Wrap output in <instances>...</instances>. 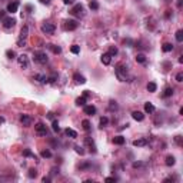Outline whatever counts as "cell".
<instances>
[{"label": "cell", "instance_id": "obj_1", "mask_svg": "<svg viewBox=\"0 0 183 183\" xmlns=\"http://www.w3.org/2000/svg\"><path fill=\"white\" fill-rule=\"evenodd\" d=\"M115 72H116V76H117V79H119L120 82H133V76L129 73V69H127L126 64L119 63V64L116 66Z\"/></svg>", "mask_w": 183, "mask_h": 183}, {"label": "cell", "instance_id": "obj_2", "mask_svg": "<svg viewBox=\"0 0 183 183\" xmlns=\"http://www.w3.org/2000/svg\"><path fill=\"white\" fill-rule=\"evenodd\" d=\"M27 37H29V27L27 26H23L22 30H20V36L17 39V46L19 47H23L27 42Z\"/></svg>", "mask_w": 183, "mask_h": 183}, {"label": "cell", "instance_id": "obj_3", "mask_svg": "<svg viewBox=\"0 0 183 183\" xmlns=\"http://www.w3.org/2000/svg\"><path fill=\"white\" fill-rule=\"evenodd\" d=\"M33 59H34V62H36V63H39V64H46V63H47V60H49L47 54H46L44 52H40V50L33 53Z\"/></svg>", "mask_w": 183, "mask_h": 183}, {"label": "cell", "instance_id": "obj_4", "mask_svg": "<svg viewBox=\"0 0 183 183\" xmlns=\"http://www.w3.org/2000/svg\"><path fill=\"white\" fill-rule=\"evenodd\" d=\"M70 15L72 16H74V17H83L84 16V13H83V6L82 5H74L73 7H72V10H70Z\"/></svg>", "mask_w": 183, "mask_h": 183}, {"label": "cell", "instance_id": "obj_5", "mask_svg": "<svg viewBox=\"0 0 183 183\" xmlns=\"http://www.w3.org/2000/svg\"><path fill=\"white\" fill-rule=\"evenodd\" d=\"M54 30H56V26L53 23H50V22H44L42 25V32L46 33V34H53Z\"/></svg>", "mask_w": 183, "mask_h": 183}, {"label": "cell", "instance_id": "obj_6", "mask_svg": "<svg viewBox=\"0 0 183 183\" xmlns=\"http://www.w3.org/2000/svg\"><path fill=\"white\" fill-rule=\"evenodd\" d=\"M77 26H79V23L76 22V20H64V23H63V29L67 32H72V30H76L77 29Z\"/></svg>", "mask_w": 183, "mask_h": 183}, {"label": "cell", "instance_id": "obj_7", "mask_svg": "<svg viewBox=\"0 0 183 183\" xmlns=\"http://www.w3.org/2000/svg\"><path fill=\"white\" fill-rule=\"evenodd\" d=\"M34 130H36V133H37L39 136H46V135H47V127H46V125H43V123H37V125L34 126Z\"/></svg>", "mask_w": 183, "mask_h": 183}, {"label": "cell", "instance_id": "obj_8", "mask_svg": "<svg viewBox=\"0 0 183 183\" xmlns=\"http://www.w3.org/2000/svg\"><path fill=\"white\" fill-rule=\"evenodd\" d=\"M15 25H16V19H13V17H5L3 19V27L5 29H12V27H15Z\"/></svg>", "mask_w": 183, "mask_h": 183}, {"label": "cell", "instance_id": "obj_9", "mask_svg": "<svg viewBox=\"0 0 183 183\" xmlns=\"http://www.w3.org/2000/svg\"><path fill=\"white\" fill-rule=\"evenodd\" d=\"M19 6H20V2H19V0H15V2H12V3L7 5V12L9 13H16L17 9H19Z\"/></svg>", "mask_w": 183, "mask_h": 183}, {"label": "cell", "instance_id": "obj_10", "mask_svg": "<svg viewBox=\"0 0 183 183\" xmlns=\"http://www.w3.org/2000/svg\"><path fill=\"white\" fill-rule=\"evenodd\" d=\"M17 60H19V64H20L23 69H27V67H29V57H27L26 54H20V56L17 57Z\"/></svg>", "mask_w": 183, "mask_h": 183}, {"label": "cell", "instance_id": "obj_11", "mask_svg": "<svg viewBox=\"0 0 183 183\" xmlns=\"http://www.w3.org/2000/svg\"><path fill=\"white\" fill-rule=\"evenodd\" d=\"M20 122H22L23 126H30L32 122H33V119H32L29 115H22V116H20Z\"/></svg>", "mask_w": 183, "mask_h": 183}, {"label": "cell", "instance_id": "obj_12", "mask_svg": "<svg viewBox=\"0 0 183 183\" xmlns=\"http://www.w3.org/2000/svg\"><path fill=\"white\" fill-rule=\"evenodd\" d=\"M84 115H87V116H93L95 113H96V107L95 106H91V105H89V106H84Z\"/></svg>", "mask_w": 183, "mask_h": 183}, {"label": "cell", "instance_id": "obj_13", "mask_svg": "<svg viewBox=\"0 0 183 183\" xmlns=\"http://www.w3.org/2000/svg\"><path fill=\"white\" fill-rule=\"evenodd\" d=\"M132 117L136 120V122H142L143 119H145V115L142 113V112H139V110H136V112H133L132 113Z\"/></svg>", "mask_w": 183, "mask_h": 183}, {"label": "cell", "instance_id": "obj_14", "mask_svg": "<svg viewBox=\"0 0 183 183\" xmlns=\"http://www.w3.org/2000/svg\"><path fill=\"white\" fill-rule=\"evenodd\" d=\"M73 79H74V82H76V83H80V84L86 83V79H84V76H82L80 73H74V74H73Z\"/></svg>", "mask_w": 183, "mask_h": 183}, {"label": "cell", "instance_id": "obj_15", "mask_svg": "<svg viewBox=\"0 0 183 183\" xmlns=\"http://www.w3.org/2000/svg\"><path fill=\"white\" fill-rule=\"evenodd\" d=\"M84 142H86V145L90 146V152H91V153H96V146H95V142H93V140H91L90 137H86Z\"/></svg>", "mask_w": 183, "mask_h": 183}, {"label": "cell", "instance_id": "obj_16", "mask_svg": "<svg viewBox=\"0 0 183 183\" xmlns=\"http://www.w3.org/2000/svg\"><path fill=\"white\" fill-rule=\"evenodd\" d=\"M110 62H112V56L109 54V53H105V54H102V63L103 64H110Z\"/></svg>", "mask_w": 183, "mask_h": 183}, {"label": "cell", "instance_id": "obj_17", "mask_svg": "<svg viewBox=\"0 0 183 183\" xmlns=\"http://www.w3.org/2000/svg\"><path fill=\"white\" fill-rule=\"evenodd\" d=\"M147 145V139H137L133 142V146L136 147H142V146H146Z\"/></svg>", "mask_w": 183, "mask_h": 183}, {"label": "cell", "instance_id": "obj_18", "mask_svg": "<svg viewBox=\"0 0 183 183\" xmlns=\"http://www.w3.org/2000/svg\"><path fill=\"white\" fill-rule=\"evenodd\" d=\"M113 143L117 145V146H122V145H125V137L123 136H116V137H113Z\"/></svg>", "mask_w": 183, "mask_h": 183}, {"label": "cell", "instance_id": "obj_19", "mask_svg": "<svg viewBox=\"0 0 183 183\" xmlns=\"http://www.w3.org/2000/svg\"><path fill=\"white\" fill-rule=\"evenodd\" d=\"M34 80H37L40 83H47V76H44V74H34Z\"/></svg>", "mask_w": 183, "mask_h": 183}, {"label": "cell", "instance_id": "obj_20", "mask_svg": "<svg viewBox=\"0 0 183 183\" xmlns=\"http://www.w3.org/2000/svg\"><path fill=\"white\" fill-rule=\"evenodd\" d=\"M136 62H137V63H142V64H145V63H146V56H145L143 53H139V54H136Z\"/></svg>", "mask_w": 183, "mask_h": 183}, {"label": "cell", "instance_id": "obj_21", "mask_svg": "<svg viewBox=\"0 0 183 183\" xmlns=\"http://www.w3.org/2000/svg\"><path fill=\"white\" fill-rule=\"evenodd\" d=\"M66 135L69 136V137H72V139H76L77 137V132L76 130H73V129H66Z\"/></svg>", "mask_w": 183, "mask_h": 183}, {"label": "cell", "instance_id": "obj_22", "mask_svg": "<svg viewBox=\"0 0 183 183\" xmlns=\"http://www.w3.org/2000/svg\"><path fill=\"white\" fill-rule=\"evenodd\" d=\"M145 112H146V113H153V112H154V106L147 102V103L145 105Z\"/></svg>", "mask_w": 183, "mask_h": 183}, {"label": "cell", "instance_id": "obj_23", "mask_svg": "<svg viewBox=\"0 0 183 183\" xmlns=\"http://www.w3.org/2000/svg\"><path fill=\"white\" fill-rule=\"evenodd\" d=\"M172 95H173V89H172V87H166L162 96H163V97H170Z\"/></svg>", "mask_w": 183, "mask_h": 183}, {"label": "cell", "instance_id": "obj_24", "mask_svg": "<svg viewBox=\"0 0 183 183\" xmlns=\"http://www.w3.org/2000/svg\"><path fill=\"white\" fill-rule=\"evenodd\" d=\"M86 100H87V97H86V96H82V97L76 99V105H77V106H84V105H86Z\"/></svg>", "mask_w": 183, "mask_h": 183}, {"label": "cell", "instance_id": "obj_25", "mask_svg": "<svg viewBox=\"0 0 183 183\" xmlns=\"http://www.w3.org/2000/svg\"><path fill=\"white\" fill-rule=\"evenodd\" d=\"M89 7H90V10H97L99 9V3L96 2V0H91V2L89 3Z\"/></svg>", "mask_w": 183, "mask_h": 183}, {"label": "cell", "instance_id": "obj_26", "mask_svg": "<svg viewBox=\"0 0 183 183\" xmlns=\"http://www.w3.org/2000/svg\"><path fill=\"white\" fill-rule=\"evenodd\" d=\"M49 49H50L54 54H59V53L62 52V49H60L59 46H54V44H49Z\"/></svg>", "mask_w": 183, "mask_h": 183}, {"label": "cell", "instance_id": "obj_27", "mask_svg": "<svg viewBox=\"0 0 183 183\" xmlns=\"http://www.w3.org/2000/svg\"><path fill=\"white\" fill-rule=\"evenodd\" d=\"M162 49H163V52H166V53H167V52H172V50H173V44H172V43H164Z\"/></svg>", "mask_w": 183, "mask_h": 183}, {"label": "cell", "instance_id": "obj_28", "mask_svg": "<svg viewBox=\"0 0 183 183\" xmlns=\"http://www.w3.org/2000/svg\"><path fill=\"white\" fill-rule=\"evenodd\" d=\"M174 163H176V159H174L173 156H167V157H166V164H167V166H173Z\"/></svg>", "mask_w": 183, "mask_h": 183}, {"label": "cell", "instance_id": "obj_29", "mask_svg": "<svg viewBox=\"0 0 183 183\" xmlns=\"http://www.w3.org/2000/svg\"><path fill=\"white\" fill-rule=\"evenodd\" d=\"M156 89H157V86H156V83H153V82H150V83L147 84V90H149V91H152V93H153V91H156Z\"/></svg>", "mask_w": 183, "mask_h": 183}, {"label": "cell", "instance_id": "obj_30", "mask_svg": "<svg viewBox=\"0 0 183 183\" xmlns=\"http://www.w3.org/2000/svg\"><path fill=\"white\" fill-rule=\"evenodd\" d=\"M176 40L180 43V42H183V30H177L176 32Z\"/></svg>", "mask_w": 183, "mask_h": 183}, {"label": "cell", "instance_id": "obj_31", "mask_svg": "<svg viewBox=\"0 0 183 183\" xmlns=\"http://www.w3.org/2000/svg\"><path fill=\"white\" fill-rule=\"evenodd\" d=\"M70 52H72L73 54H79V53H80V47H79L77 44H73V46L70 47Z\"/></svg>", "mask_w": 183, "mask_h": 183}, {"label": "cell", "instance_id": "obj_32", "mask_svg": "<svg viewBox=\"0 0 183 183\" xmlns=\"http://www.w3.org/2000/svg\"><path fill=\"white\" fill-rule=\"evenodd\" d=\"M40 154H42V157H44V159L52 157V152H50V150H47V149H46V150H42V153H40Z\"/></svg>", "mask_w": 183, "mask_h": 183}, {"label": "cell", "instance_id": "obj_33", "mask_svg": "<svg viewBox=\"0 0 183 183\" xmlns=\"http://www.w3.org/2000/svg\"><path fill=\"white\" fill-rule=\"evenodd\" d=\"M110 56H116L117 54V47L116 46H110V49H109V52H107Z\"/></svg>", "mask_w": 183, "mask_h": 183}, {"label": "cell", "instance_id": "obj_34", "mask_svg": "<svg viewBox=\"0 0 183 183\" xmlns=\"http://www.w3.org/2000/svg\"><path fill=\"white\" fill-rule=\"evenodd\" d=\"M82 126H83V129H84L86 132L90 130V122H89V120H83V122H82Z\"/></svg>", "mask_w": 183, "mask_h": 183}, {"label": "cell", "instance_id": "obj_35", "mask_svg": "<svg viewBox=\"0 0 183 183\" xmlns=\"http://www.w3.org/2000/svg\"><path fill=\"white\" fill-rule=\"evenodd\" d=\"M6 56H7V59L13 60V59H15V56H16V53H15L13 50H7V52H6Z\"/></svg>", "mask_w": 183, "mask_h": 183}, {"label": "cell", "instance_id": "obj_36", "mask_svg": "<svg viewBox=\"0 0 183 183\" xmlns=\"http://www.w3.org/2000/svg\"><path fill=\"white\" fill-rule=\"evenodd\" d=\"M29 177H30V179L37 177V170H36V169H30V170H29Z\"/></svg>", "mask_w": 183, "mask_h": 183}, {"label": "cell", "instance_id": "obj_37", "mask_svg": "<svg viewBox=\"0 0 183 183\" xmlns=\"http://www.w3.org/2000/svg\"><path fill=\"white\" fill-rule=\"evenodd\" d=\"M107 123H109V119H107V117H102V119H100V127L107 126Z\"/></svg>", "mask_w": 183, "mask_h": 183}, {"label": "cell", "instance_id": "obj_38", "mask_svg": "<svg viewBox=\"0 0 183 183\" xmlns=\"http://www.w3.org/2000/svg\"><path fill=\"white\" fill-rule=\"evenodd\" d=\"M23 154H25V156H27V157H33V159L36 160V156H34V153H32L30 150H25V152H23Z\"/></svg>", "mask_w": 183, "mask_h": 183}, {"label": "cell", "instance_id": "obj_39", "mask_svg": "<svg viewBox=\"0 0 183 183\" xmlns=\"http://www.w3.org/2000/svg\"><path fill=\"white\" fill-rule=\"evenodd\" d=\"M52 127H53V130H54V132H59V130H60V127H59V123H57L56 120H53V125H52Z\"/></svg>", "mask_w": 183, "mask_h": 183}, {"label": "cell", "instance_id": "obj_40", "mask_svg": "<svg viewBox=\"0 0 183 183\" xmlns=\"http://www.w3.org/2000/svg\"><path fill=\"white\" fill-rule=\"evenodd\" d=\"M74 150H76V153H79V154H84V150H83V147H80V146H74Z\"/></svg>", "mask_w": 183, "mask_h": 183}, {"label": "cell", "instance_id": "obj_41", "mask_svg": "<svg viewBox=\"0 0 183 183\" xmlns=\"http://www.w3.org/2000/svg\"><path fill=\"white\" fill-rule=\"evenodd\" d=\"M109 109H110V110H113V109L116 110V109H117V105H116V102H113V100H112V102H110V105H109Z\"/></svg>", "mask_w": 183, "mask_h": 183}, {"label": "cell", "instance_id": "obj_42", "mask_svg": "<svg viewBox=\"0 0 183 183\" xmlns=\"http://www.w3.org/2000/svg\"><path fill=\"white\" fill-rule=\"evenodd\" d=\"M56 79H57V76H56V74H53V76L47 77V82H49V83H53V82H56Z\"/></svg>", "mask_w": 183, "mask_h": 183}, {"label": "cell", "instance_id": "obj_43", "mask_svg": "<svg viewBox=\"0 0 183 183\" xmlns=\"http://www.w3.org/2000/svg\"><path fill=\"white\" fill-rule=\"evenodd\" d=\"M176 80H177V82H183V73H177Z\"/></svg>", "mask_w": 183, "mask_h": 183}, {"label": "cell", "instance_id": "obj_44", "mask_svg": "<svg viewBox=\"0 0 183 183\" xmlns=\"http://www.w3.org/2000/svg\"><path fill=\"white\" fill-rule=\"evenodd\" d=\"M174 140H176V143H177L179 146H182V136H176Z\"/></svg>", "mask_w": 183, "mask_h": 183}, {"label": "cell", "instance_id": "obj_45", "mask_svg": "<svg viewBox=\"0 0 183 183\" xmlns=\"http://www.w3.org/2000/svg\"><path fill=\"white\" fill-rule=\"evenodd\" d=\"M73 2H74V0H63V3H64V5H72Z\"/></svg>", "mask_w": 183, "mask_h": 183}, {"label": "cell", "instance_id": "obj_46", "mask_svg": "<svg viewBox=\"0 0 183 183\" xmlns=\"http://www.w3.org/2000/svg\"><path fill=\"white\" fill-rule=\"evenodd\" d=\"M106 182H116V177H106Z\"/></svg>", "mask_w": 183, "mask_h": 183}, {"label": "cell", "instance_id": "obj_47", "mask_svg": "<svg viewBox=\"0 0 183 183\" xmlns=\"http://www.w3.org/2000/svg\"><path fill=\"white\" fill-rule=\"evenodd\" d=\"M170 15H172V12H170V10H167V12H166V15H164V16H166V19H169V17H170Z\"/></svg>", "mask_w": 183, "mask_h": 183}, {"label": "cell", "instance_id": "obj_48", "mask_svg": "<svg viewBox=\"0 0 183 183\" xmlns=\"http://www.w3.org/2000/svg\"><path fill=\"white\" fill-rule=\"evenodd\" d=\"M52 173H53V174H56V173H59V169H56V167H53V169H52Z\"/></svg>", "mask_w": 183, "mask_h": 183}, {"label": "cell", "instance_id": "obj_49", "mask_svg": "<svg viewBox=\"0 0 183 183\" xmlns=\"http://www.w3.org/2000/svg\"><path fill=\"white\" fill-rule=\"evenodd\" d=\"M40 2H42L43 5H49V3H50V0H40Z\"/></svg>", "mask_w": 183, "mask_h": 183}, {"label": "cell", "instance_id": "obj_50", "mask_svg": "<svg viewBox=\"0 0 183 183\" xmlns=\"http://www.w3.org/2000/svg\"><path fill=\"white\" fill-rule=\"evenodd\" d=\"M5 13H6V12H3V10H0V19H3V17H5Z\"/></svg>", "mask_w": 183, "mask_h": 183}, {"label": "cell", "instance_id": "obj_51", "mask_svg": "<svg viewBox=\"0 0 183 183\" xmlns=\"http://www.w3.org/2000/svg\"><path fill=\"white\" fill-rule=\"evenodd\" d=\"M174 179L173 177H167V179H164V182H173Z\"/></svg>", "mask_w": 183, "mask_h": 183}, {"label": "cell", "instance_id": "obj_52", "mask_svg": "<svg viewBox=\"0 0 183 183\" xmlns=\"http://www.w3.org/2000/svg\"><path fill=\"white\" fill-rule=\"evenodd\" d=\"M43 182L47 183V182H50V179H49V177H43Z\"/></svg>", "mask_w": 183, "mask_h": 183}, {"label": "cell", "instance_id": "obj_53", "mask_svg": "<svg viewBox=\"0 0 183 183\" xmlns=\"http://www.w3.org/2000/svg\"><path fill=\"white\" fill-rule=\"evenodd\" d=\"M177 7H182V0H179V2H177Z\"/></svg>", "mask_w": 183, "mask_h": 183}, {"label": "cell", "instance_id": "obj_54", "mask_svg": "<svg viewBox=\"0 0 183 183\" xmlns=\"http://www.w3.org/2000/svg\"><path fill=\"white\" fill-rule=\"evenodd\" d=\"M3 122H5V119H3V117H0V123H3Z\"/></svg>", "mask_w": 183, "mask_h": 183}]
</instances>
